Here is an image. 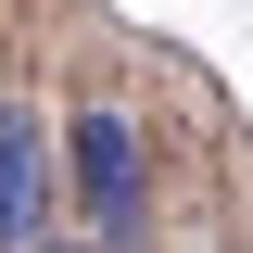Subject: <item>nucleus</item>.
Segmentation results:
<instances>
[{
	"mask_svg": "<svg viewBox=\"0 0 253 253\" xmlns=\"http://www.w3.org/2000/svg\"><path fill=\"white\" fill-rule=\"evenodd\" d=\"M0 253H51V152H38V114H0Z\"/></svg>",
	"mask_w": 253,
	"mask_h": 253,
	"instance_id": "2",
	"label": "nucleus"
},
{
	"mask_svg": "<svg viewBox=\"0 0 253 253\" xmlns=\"http://www.w3.org/2000/svg\"><path fill=\"white\" fill-rule=\"evenodd\" d=\"M76 190H89L101 253H126V241H139V126H126L114 101H89V114H76Z\"/></svg>",
	"mask_w": 253,
	"mask_h": 253,
	"instance_id": "1",
	"label": "nucleus"
}]
</instances>
